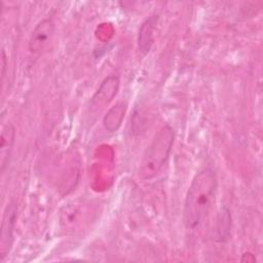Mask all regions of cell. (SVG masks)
I'll return each instance as SVG.
<instances>
[{
	"instance_id": "6da1fadb",
	"label": "cell",
	"mask_w": 263,
	"mask_h": 263,
	"mask_svg": "<svg viewBox=\"0 0 263 263\" xmlns=\"http://www.w3.org/2000/svg\"><path fill=\"white\" fill-rule=\"evenodd\" d=\"M217 188V175L211 167L203 168L194 176L183 208V223L187 230H196L205 221L215 201Z\"/></svg>"
},
{
	"instance_id": "7a4b0ae2",
	"label": "cell",
	"mask_w": 263,
	"mask_h": 263,
	"mask_svg": "<svg viewBox=\"0 0 263 263\" xmlns=\"http://www.w3.org/2000/svg\"><path fill=\"white\" fill-rule=\"evenodd\" d=\"M174 140L175 133L171 125L164 124L157 130L142 156L139 166L141 180L150 181L158 175L171 155Z\"/></svg>"
},
{
	"instance_id": "3957f363",
	"label": "cell",
	"mask_w": 263,
	"mask_h": 263,
	"mask_svg": "<svg viewBox=\"0 0 263 263\" xmlns=\"http://www.w3.org/2000/svg\"><path fill=\"white\" fill-rule=\"evenodd\" d=\"M17 206L15 203L10 202L6 205L2 222H1V234H0V261L4 259L9 254L12 243H13V231L16 222Z\"/></svg>"
},
{
	"instance_id": "277c9868",
	"label": "cell",
	"mask_w": 263,
	"mask_h": 263,
	"mask_svg": "<svg viewBox=\"0 0 263 263\" xmlns=\"http://www.w3.org/2000/svg\"><path fill=\"white\" fill-rule=\"evenodd\" d=\"M54 33V23L51 18L46 17L40 21L33 29L29 42L28 48L32 53H39L42 51L50 42Z\"/></svg>"
},
{
	"instance_id": "5b68a950",
	"label": "cell",
	"mask_w": 263,
	"mask_h": 263,
	"mask_svg": "<svg viewBox=\"0 0 263 263\" xmlns=\"http://www.w3.org/2000/svg\"><path fill=\"white\" fill-rule=\"evenodd\" d=\"M158 23V15L153 14L147 17L141 25L138 35V46L143 54L150 51L154 41V31Z\"/></svg>"
},
{
	"instance_id": "8992f818",
	"label": "cell",
	"mask_w": 263,
	"mask_h": 263,
	"mask_svg": "<svg viewBox=\"0 0 263 263\" xmlns=\"http://www.w3.org/2000/svg\"><path fill=\"white\" fill-rule=\"evenodd\" d=\"M119 77L116 75H109L106 77L92 97L91 103L96 106L108 104L116 96L119 89Z\"/></svg>"
},
{
	"instance_id": "52a82bcc",
	"label": "cell",
	"mask_w": 263,
	"mask_h": 263,
	"mask_svg": "<svg viewBox=\"0 0 263 263\" xmlns=\"http://www.w3.org/2000/svg\"><path fill=\"white\" fill-rule=\"evenodd\" d=\"M15 141V129L10 123L3 126L1 132V144H0V168L1 173L4 172L8 164L9 157Z\"/></svg>"
},
{
	"instance_id": "ba28073f",
	"label": "cell",
	"mask_w": 263,
	"mask_h": 263,
	"mask_svg": "<svg viewBox=\"0 0 263 263\" xmlns=\"http://www.w3.org/2000/svg\"><path fill=\"white\" fill-rule=\"evenodd\" d=\"M125 112H126L125 103L119 102L115 104L113 107H111L103 118V125L105 129L109 133L116 132L122 123Z\"/></svg>"
},
{
	"instance_id": "9c48e42d",
	"label": "cell",
	"mask_w": 263,
	"mask_h": 263,
	"mask_svg": "<svg viewBox=\"0 0 263 263\" xmlns=\"http://www.w3.org/2000/svg\"><path fill=\"white\" fill-rule=\"evenodd\" d=\"M231 228V215L227 206H223L217 219V238L220 241L227 240Z\"/></svg>"
},
{
	"instance_id": "30bf717a",
	"label": "cell",
	"mask_w": 263,
	"mask_h": 263,
	"mask_svg": "<svg viewBox=\"0 0 263 263\" xmlns=\"http://www.w3.org/2000/svg\"><path fill=\"white\" fill-rule=\"evenodd\" d=\"M6 66H7V63H6V55H5L4 50L2 49V50H1V76H2V80H3L4 76H5Z\"/></svg>"
}]
</instances>
